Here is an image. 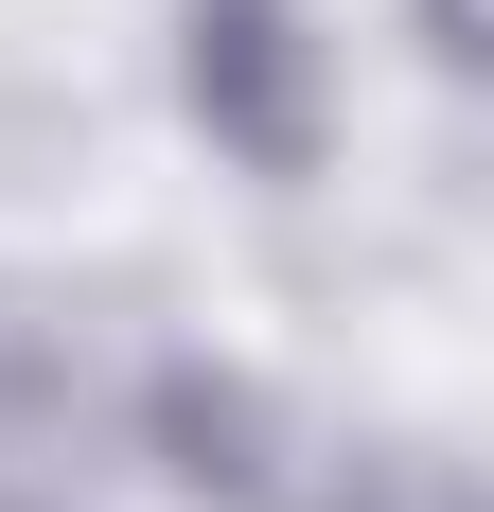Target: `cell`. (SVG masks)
Here are the masks:
<instances>
[{"instance_id":"6da1fadb","label":"cell","mask_w":494,"mask_h":512,"mask_svg":"<svg viewBox=\"0 0 494 512\" xmlns=\"http://www.w3.org/2000/svg\"><path fill=\"white\" fill-rule=\"evenodd\" d=\"M195 106L230 124L247 159H300V142H318V53H300L283 0H212V18H195Z\"/></svg>"}]
</instances>
